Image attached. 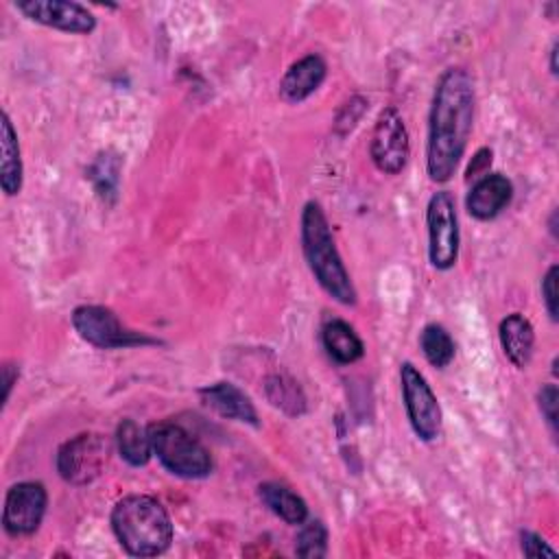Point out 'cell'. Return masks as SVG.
I'll return each instance as SVG.
<instances>
[{
    "mask_svg": "<svg viewBox=\"0 0 559 559\" xmlns=\"http://www.w3.org/2000/svg\"><path fill=\"white\" fill-rule=\"evenodd\" d=\"M328 356L338 365H352L365 356V345L354 328L343 319H330L321 330Z\"/></svg>",
    "mask_w": 559,
    "mask_h": 559,
    "instance_id": "cell-18",
    "label": "cell"
},
{
    "mask_svg": "<svg viewBox=\"0 0 559 559\" xmlns=\"http://www.w3.org/2000/svg\"><path fill=\"white\" fill-rule=\"evenodd\" d=\"M513 199V183L502 173H487L476 179L465 197V207L476 221L496 218Z\"/></svg>",
    "mask_w": 559,
    "mask_h": 559,
    "instance_id": "cell-12",
    "label": "cell"
},
{
    "mask_svg": "<svg viewBox=\"0 0 559 559\" xmlns=\"http://www.w3.org/2000/svg\"><path fill=\"white\" fill-rule=\"evenodd\" d=\"M557 400H559V393H557V386H555V384H544V386L537 391L539 411H542L546 424L550 426L552 435L557 432Z\"/></svg>",
    "mask_w": 559,
    "mask_h": 559,
    "instance_id": "cell-24",
    "label": "cell"
},
{
    "mask_svg": "<svg viewBox=\"0 0 559 559\" xmlns=\"http://www.w3.org/2000/svg\"><path fill=\"white\" fill-rule=\"evenodd\" d=\"M48 507V491L39 480H22L7 489L2 507V526L11 537L33 535Z\"/></svg>",
    "mask_w": 559,
    "mask_h": 559,
    "instance_id": "cell-10",
    "label": "cell"
},
{
    "mask_svg": "<svg viewBox=\"0 0 559 559\" xmlns=\"http://www.w3.org/2000/svg\"><path fill=\"white\" fill-rule=\"evenodd\" d=\"M146 428L153 454L157 456L162 467L168 469L173 476L197 480L212 474L214 461L210 450L181 424L162 419Z\"/></svg>",
    "mask_w": 559,
    "mask_h": 559,
    "instance_id": "cell-4",
    "label": "cell"
},
{
    "mask_svg": "<svg viewBox=\"0 0 559 559\" xmlns=\"http://www.w3.org/2000/svg\"><path fill=\"white\" fill-rule=\"evenodd\" d=\"M428 227V260L437 271H450L459 260V216L454 197L448 190H439L426 205Z\"/></svg>",
    "mask_w": 559,
    "mask_h": 559,
    "instance_id": "cell-6",
    "label": "cell"
},
{
    "mask_svg": "<svg viewBox=\"0 0 559 559\" xmlns=\"http://www.w3.org/2000/svg\"><path fill=\"white\" fill-rule=\"evenodd\" d=\"M258 496L273 515L290 526H301L308 520L306 500L282 483H262L258 487Z\"/></svg>",
    "mask_w": 559,
    "mask_h": 559,
    "instance_id": "cell-17",
    "label": "cell"
},
{
    "mask_svg": "<svg viewBox=\"0 0 559 559\" xmlns=\"http://www.w3.org/2000/svg\"><path fill=\"white\" fill-rule=\"evenodd\" d=\"M419 347H421V354L424 358L437 367V369H443L448 367L452 360H454V352H456V345H454V338L450 336V332L439 325V323H428L421 334H419Z\"/></svg>",
    "mask_w": 559,
    "mask_h": 559,
    "instance_id": "cell-21",
    "label": "cell"
},
{
    "mask_svg": "<svg viewBox=\"0 0 559 559\" xmlns=\"http://www.w3.org/2000/svg\"><path fill=\"white\" fill-rule=\"evenodd\" d=\"M264 395L271 402V406L280 408L288 417H299L308 411L306 393L301 391L299 382L286 373H271L264 380Z\"/></svg>",
    "mask_w": 559,
    "mask_h": 559,
    "instance_id": "cell-20",
    "label": "cell"
},
{
    "mask_svg": "<svg viewBox=\"0 0 559 559\" xmlns=\"http://www.w3.org/2000/svg\"><path fill=\"white\" fill-rule=\"evenodd\" d=\"M520 548L524 557L539 559V557H557V550L535 531H522L520 533Z\"/></svg>",
    "mask_w": 559,
    "mask_h": 559,
    "instance_id": "cell-23",
    "label": "cell"
},
{
    "mask_svg": "<svg viewBox=\"0 0 559 559\" xmlns=\"http://www.w3.org/2000/svg\"><path fill=\"white\" fill-rule=\"evenodd\" d=\"M199 397L210 411H214L216 415H221L225 419L242 421L249 426L260 424L258 411H255L253 402L249 400V395L231 382H214V384L201 386Z\"/></svg>",
    "mask_w": 559,
    "mask_h": 559,
    "instance_id": "cell-13",
    "label": "cell"
},
{
    "mask_svg": "<svg viewBox=\"0 0 559 559\" xmlns=\"http://www.w3.org/2000/svg\"><path fill=\"white\" fill-rule=\"evenodd\" d=\"M498 338L509 362L518 369H526L535 349L533 323L524 314L511 312L500 321Z\"/></svg>",
    "mask_w": 559,
    "mask_h": 559,
    "instance_id": "cell-15",
    "label": "cell"
},
{
    "mask_svg": "<svg viewBox=\"0 0 559 559\" xmlns=\"http://www.w3.org/2000/svg\"><path fill=\"white\" fill-rule=\"evenodd\" d=\"M17 380V367L15 365H4L2 367V384H4V395H2V402L7 404L9 402V395H11V389H13V382Z\"/></svg>",
    "mask_w": 559,
    "mask_h": 559,
    "instance_id": "cell-27",
    "label": "cell"
},
{
    "mask_svg": "<svg viewBox=\"0 0 559 559\" xmlns=\"http://www.w3.org/2000/svg\"><path fill=\"white\" fill-rule=\"evenodd\" d=\"M295 552L304 559H321L328 555V528L321 520H306L295 539Z\"/></svg>",
    "mask_w": 559,
    "mask_h": 559,
    "instance_id": "cell-22",
    "label": "cell"
},
{
    "mask_svg": "<svg viewBox=\"0 0 559 559\" xmlns=\"http://www.w3.org/2000/svg\"><path fill=\"white\" fill-rule=\"evenodd\" d=\"M299 238H301V251H304L306 264L312 277L317 280V284L334 301L343 306H354L358 299V293L336 249L328 216L317 201H308L301 210Z\"/></svg>",
    "mask_w": 559,
    "mask_h": 559,
    "instance_id": "cell-3",
    "label": "cell"
},
{
    "mask_svg": "<svg viewBox=\"0 0 559 559\" xmlns=\"http://www.w3.org/2000/svg\"><path fill=\"white\" fill-rule=\"evenodd\" d=\"M114 441L120 459L127 461L131 467H144L153 456L148 428H142L135 419H122L116 426Z\"/></svg>",
    "mask_w": 559,
    "mask_h": 559,
    "instance_id": "cell-19",
    "label": "cell"
},
{
    "mask_svg": "<svg viewBox=\"0 0 559 559\" xmlns=\"http://www.w3.org/2000/svg\"><path fill=\"white\" fill-rule=\"evenodd\" d=\"M111 443L98 432H81L63 441L57 450V474L70 485H90L96 480L109 459Z\"/></svg>",
    "mask_w": 559,
    "mask_h": 559,
    "instance_id": "cell-5",
    "label": "cell"
},
{
    "mask_svg": "<svg viewBox=\"0 0 559 559\" xmlns=\"http://www.w3.org/2000/svg\"><path fill=\"white\" fill-rule=\"evenodd\" d=\"M72 328L74 332L90 345L98 349H120V347H133L153 343L151 338H144L142 334H135L127 330L120 319L114 314V310L105 306H76L72 310Z\"/></svg>",
    "mask_w": 559,
    "mask_h": 559,
    "instance_id": "cell-8",
    "label": "cell"
},
{
    "mask_svg": "<svg viewBox=\"0 0 559 559\" xmlns=\"http://www.w3.org/2000/svg\"><path fill=\"white\" fill-rule=\"evenodd\" d=\"M474 107L476 90L469 72L461 66L448 68L435 85L428 114L426 170L430 181L452 179L469 142Z\"/></svg>",
    "mask_w": 559,
    "mask_h": 559,
    "instance_id": "cell-1",
    "label": "cell"
},
{
    "mask_svg": "<svg viewBox=\"0 0 559 559\" xmlns=\"http://www.w3.org/2000/svg\"><path fill=\"white\" fill-rule=\"evenodd\" d=\"M118 544L131 557H157L173 544V522L166 507L146 493L122 496L109 515Z\"/></svg>",
    "mask_w": 559,
    "mask_h": 559,
    "instance_id": "cell-2",
    "label": "cell"
},
{
    "mask_svg": "<svg viewBox=\"0 0 559 559\" xmlns=\"http://www.w3.org/2000/svg\"><path fill=\"white\" fill-rule=\"evenodd\" d=\"M411 155L408 131L404 118L395 107H384L373 124L369 140V157L373 166L384 175H397L404 170Z\"/></svg>",
    "mask_w": 559,
    "mask_h": 559,
    "instance_id": "cell-9",
    "label": "cell"
},
{
    "mask_svg": "<svg viewBox=\"0 0 559 559\" xmlns=\"http://www.w3.org/2000/svg\"><path fill=\"white\" fill-rule=\"evenodd\" d=\"M0 186L7 197H15L22 190L24 181V166H22V151L17 142V133L7 111H2L0 122Z\"/></svg>",
    "mask_w": 559,
    "mask_h": 559,
    "instance_id": "cell-16",
    "label": "cell"
},
{
    "mask_svg": "<svg viewBox=\"0 0 559 559\" xmlns=\"http://www.w3.org/2000/svg\"><path fill=\"white\" fill-rule=\"evenodd\" d=\"M489 166H491V148L483 146V148H478V151L474 153V157H472V162H469L465 175H467V179L483 177V175L489 173Z\"/></svg>",
    "mask_w": 559,
    "mask_h": 559,
    "instance_id": "cell-26",
    "label": "cell"
},
{
    "mask_svg": "<svg viewBox=\"0 0 559 559\" xmlns=\"http://www.w3.org/2000/svg\"><path fill=\"white\" fill-rule=\"evenodd\" d=\"M557 277H559V266L552 264V266L546 271L544 280H542L544 306H546V310H548V314H550L552 321L559 319V308H557V299H559V297H557Z\"/></svg>",
    "mask_w": 559,
    "mask_h": 559,
    "instance_id": "cell-25",
    "label": "cell"
},
{
    "mask_svg": "<svg viewBox=\"0 0 559 559\" xmlns=\"http://www.w3.org/2000/svg\"><path fill=\"white\" fill-rule=\"evenodd\" d=\"M15 9L31 22L70 35H90L96 28L94 13L72 0H20Z\"/></svg>",
    "mask_w": 559,
    "mask_h": 559,
    "instance_id": "cell-11",
    "label": "cell"
},
{
    "mask_svg": "<svg viewBox=\"0 0 559 559\" xmlns=\"http://www.w3.org/2000/svg\"><path fill=\"white\" fill-rule=\"evenodd\" d=\"M325 74H328V66H325L323 57L317 52H310V55L297 59L284 72V76L280 81V96L290 105L301 103L321 87V83L325 81Z\"/></svg>",
    "mask_w": 559,
    "mask_h": 559,
    "instance_id": "cell-14",
    "label": "cell"
},
{
    "mask_svg": "<svg viewBox=\"0 0 559 559\" xmlns=\"http://www.w3.org/2000/svg\"><path fill=\"white\" fill-rule=\"evenodd\" d=\"M400 386L413 432L421 441H435L441 435L443 424L441 406L428 380L411 360H404L400 365Z\"/></svg>",
    "mask_w": 559,
    "mask_h": 559,
    "instance_id": "cell-7",
    "label": "cell"
},
{
    "mask_svg": "<svg viewBox=\"0 0 559 559\" xmlns=\"http://www.w3.org/2000/svg\"><path fill=\"white\" fill-rule=\"evenodd\" d=\"M550 72L557 74V44H552L550 48Z\"/></svg>",
    "mask_w": 559,
    "mask_h": 559,
    "instance_id": "cell-28",
    "label": "cell"
}]
</instances>
